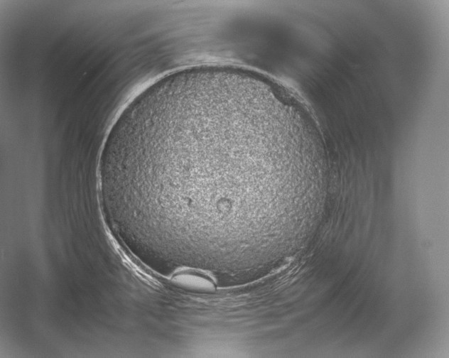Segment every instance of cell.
Here are the masks:
<instances>
[{
	"instance_id": "6da1fadb",
	"label": "cell",
	"mask_w": 449,
	"mask_h": 358,
	"mask_svg": "<svg viewBox=\"0 0 449 358\" xmlns=\"http://www.w3.org/2000/svg\"><path fill=\"white\" fill-rule=\"evenodd\" d=\"M258 116L229 103H177L152 127L138 168L141 191L151 208L180 219L202 195L220 190L245 195L259 158Z\"/></svg>"
}]
</instances>
